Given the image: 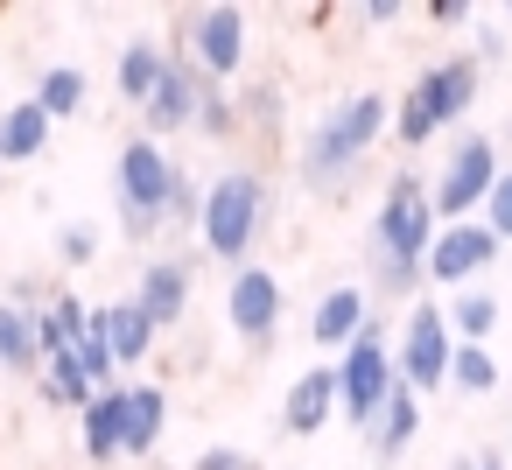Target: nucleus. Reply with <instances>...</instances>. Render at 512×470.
<instances>
[{
    "mask_svg": "<svg viewBox=\"0 0 512 470\" xmlns=\"http://www.w3.org/2000/svg\"><path fill=\"white\" fill-rule=\"evenodd\" d=\"M43 400H50V407H78V414L99 400V386L85 379L78 351H57V358H43Z\"/></svg>",
    "mask_w": 512,
    "mask_h": 470,
    "instance_id": "b1692460",
    "label": "nucleus"
},
{
    "mask_svg": "<svg viewBox=\"0 0 512 470\" xmlns=\"http://www.w3.org/2000/svg\"><path fill=\"white\" fill-rule=\"evenodd\" d=\"M449 358H456V330H449V316L428 309V302H414L407 323H400V351H393L400 379H407L414 393H435V386H449Z\"/></svg>",
    "mask_w": 512,
    "mask_h": 470,
    "instance_id": "0eeeda50",
    "label": "nucleus"
},
{
    "mask_svg": "<svg viewBox=\"0 0 512 470\" xmlns=\"http://www.w3.org/2000/svg\"><path fill=\"white\" fill-rule=\"evenodd\" d=\"M498 316H505V302L484 295V288H463V295L449 302V330H456V344H491Z\"/></svg>",
    "mask_w": 512,
    "mask_h": 470,
    "instance_id": "393cba45",
    "label": "nucleus"
},
{
    "mask_svg": "<svg viewBox=\"0 0 512 470\" xmlns=\"http://www.w3.org/2000/svg\"><path fill=\"white\" fill-rule=\"evenodd\" d=\"M477 78H484V64H477V57H442V64H428V71L414 78V92H421V106H428L435 134H442V127H456V120L477 106Z\"/></svg>",
    "mask_w": 512,
    "mask_h": 470,
    "instance_id": "f8f14e48",
    "label": "nucleus"
},
{
    "mask_svg": "<svg viewBox=\"0 0 512 470\" xmlns=\"http://www.w3.org/2000/svg\"><path fill=\"white\" fill-rule=\"evenodd\" d=\"M498 141L491 134H463L456 148H449V162H442V176L428 183V204H435V218L442 225H463V218H477L484 211V197L498 190Z\"/></svg>",
    "mask_w": 512,
    "mask_h": 470,
    "instance_id": "39448f33",
    "label": "nucleus"
},
{
    "mask_svg": "<svg viewBox=\"0 0 512 470\" xmlns=\"http://www.w3.org/2000/svg\"><path fill=\"white\" fill-rule=\"evenodd\" d=\"M211 85H225V78H239V64H246V8H197L190 22H183V43H176Z\"/></svg>",
    "mask_w": 512,
    "mask_h": 470,
    "instance_id": "6e6552de",
    "label": "nucleus"
},
{
    "mask_svg": "<svg viewBox=\"0 0 512 470\" xmlns=\"http://www.w3.org/2000/svg\"><path fill=\"white\" fill-rule=\"evenodd\" d=\"M246 120H253V127H274V120H281V92H274V85H246V99H239V127H246Z\"/></svg>",
    "mask_w": 512,
    "mask_h": 470,
    "instance_id": "473e14b6",
    "label": "nucleus"
},
{
    "mask_svg": "<svg viewBox=\"0 0 512 470\" xmlns=\"http://www.w3.org/2000/svg\"><path fill=\"white\" fill-rule=\"evenodd\" d=\"M435 29H456V22H470V0H428V8H421Z\"/></svg>",
    "mask_w": 512,
    "mask_h": 470,
    "instance_id": "c9c22d12",
    "label": "nucleus"
},
{
    "mask_svg": "<svg viewBox=\"0 0 512 470\" xmlns=\"http://www.w3.org/2000/svg\"><path fill=\"white\" fill-rule=\"evenodd\" d=\"M204 71L183 57V50H169V78L155 85V99L141 106V120H148V141H162V134H183V127H197V106H204Z\"/></svg>",
    "mask_w": 512,
    "mask_h": 470,
    "instance_id": "9b49d317",
    "label": "nucleus"
},
{
    "mask_svg": "<svg viewBox=\"0 0 512 470\" xmlns=\"http://www.w3.org/2000/svg\"><path fill=\"white\" fill-rule=\"evenodd\" d=\"M449 470H505V449H477V456H456Z\"/></svg>",
    "mask_w": 512,
    "mask_h": 470,
    "instance_id": "e433bc0d",
    "label": "nucleus"
},
{
    "mask_svg": "<svg viewBox=\"0 0 512 470\" xmlns=\"http://www.w3.org/2000/svg\"><path fill=\"white\" fill-rule=\"evenodd\" d=\"M78 442H85V456H92V463L127 456V386H106V393L78 414Z\"/></svg>",
    "mask_w": 512,
    "mask_h": 470,
    "instance_id": "a211bd4d",
    "label": "nucleus"
},
{
    "mask_svg": "<svg viewBox=\"0 0 512 470\" xmlns=\"http://www.w3.org/2000/svg\"><path fill=\"white\" fill-rule=\"evenodd\" d=\"M281 309H288V288L274 267H239L232 288H225V323L246 337V344H267L281 330Z\"/></svg>",
    "mask_w": 512,
    "mask_h": 470,
    "instance_id": "9d476101",
    "label": "nucleus"
},
{
    "mask_svg": "<svg viewBox=\"0 0 512 470\" xmlns=\"http://www.w3.org/2000/svg\"><path fill=\"white\" fill-rule=\"evenodd\" d=\"M400 15H407L400 0H365V22H379V29H386V22H400Z\"/></svg>",
    "mask_w": 512,
    "mask_h": 470,
    "instance_id": "4c0bfd02",
    "label": "nucleus"
},
{
    "mask_svg": "<svg viewBox=\"0 0 512 470\" xmlns=\"http://www.w3.org/2000/svg\"><path fill=\"white\" fill-rule=\"evenodd\" d=\"M428 246H435V204H428V183L414 169H400L386 190H379V211H372V281L379 295H414L428 281Z\"/></svg>",
    "mask_w": 512,
    "mask_h": 470,
    "instance_id": "f257e3e1",
    "label": "nucleus"
},
{
    "mask_svg": "<svg viewBox=\"0 0 512 470\" xmlns=\"http://www.w3.org/2000/svg\"><path fill=\"white\" fill-rule=\"evenodd\" d=\"M505 141H512V134H505Z\"/></svg>",
    "mask_w": 512,
    "mask_h": 470,
    "instance_id": "79ce46f5",
    "label": "nucleus"
},
{
    "mask_svg": "<svg viewBox=\"0 0 512 470\" xmlns=\"http://www.w3.org/2000/svg\"><path fill=\"white\" fill-rule=\"evenodd\" d=\"M197 470H260V463H253L246 449H225V442H218V449H204V456H197Z\"/></svg>",
    "mask_w": 512,
    "mask_h": 470,
    "instance_id": "f704fd0d",
    "label": "nucleus"
},
{
    "mask_svg": "<svg viewBox=\"0 0 512 470\" xmlns=\"http://www.w3.org/2000/svg\"><path fill=\"white\" fill-rule=\"evenodd\" d=\"M379 134H386V99H379V92L337 99V106L316 120V134L302 141V183H309L316 197H344Z\"/></svg>",
    "mask_w": 512,
    "mask_h": 470,
    "instance_id": "f03ea898",
    "label": "nucleus"
},
{
    "mask_svg": "<svg viewBox=\"0 0 512 470\" xmlns=\"http://www.w3.org/2000/svg\"><path fill=\"white\" fill-rule=\"evenodd\" d=\"M0 365H8V372H43L36 309H22V302H0Z\"/></svg>",
    "mask_w": 512,
    "mask_h": 470,
    "instance_id": "4be33fe9",
    "label": "nucleus"
},
{
    "mask_svg": "<svg viewBox=\"0 0 512 470\" xmlns=\"http://www.w3.org/2000/svg\"><path fill=\"white\" fill-rule=\"evenodd\" d=\"M190 288H197V267H190V260H176V253H162V260H148V267H141L134 302L148 309V323H155V330H169V323H183Z\"/></svg>",
    "mask_w": 512,
    "mask_h": 470,
    "instance_id": "ddd939ff",
    "label": "nucleus"
},
{
    "mask_svg": "<svg viewBox=\"0 0 512 470\" xmlns=\"http://www.w3.org/2000/svg\"><path fill=\"white\" fill-rule=\"evenodd\" d=\"M57 260L64 267H92L99 260V225H64L57 232Z\"/></svg>",
    "mask_w": 512,
    "mask_h": 470,
    "instance_id": "7c9ffc66",
    "label": "nucleus"
},
{
    "mask_svg": "<svg viewBox=\"0 0 512 470\" xmlns=\"http://www.w3.org/2000/svg\"><path fill=\"white\" fill-rule=\"evenodd\" d=\"M505 463H512V435H505Z\"/></svg>",
    "mask_w": 512,
    "mask_h": 470,
    "instance_id": "a19ab883",
    "label": "nucleus"
},
{
    "mask_svg": "<svg viewBox=\"0 0 512 470\" xmlns=\"http://www.w3.org/2000/svg\"><path fill=\"white\" fill-rule=\"evenodd\" d=\"M414 435H421V393L400 379L393 393H386V407L372 414V428H365V442H372V456L379 463H400L407 449H414Z\"/></svg>",
    "mask_w": 512,
    "mask_h": 470,
    "instance_id": "dca6fc26",
    "label": "nucleus"
},
{
    "mask_svg": "<svg viewBox=\"0 0 512 470\" xmlns=\"http://www.w3.org/2000/svg\"><path fill=\"white\" fill-rule=\"evenodd\" d=\"M393 386H400V365H393L386 330L372 323L351 351H337V414H344L351 428H372V414L386 407Z\"/></svg>",
    "mask_w": 512,
    "mask_h": 470,
    "instance_id": "423d86ee",
    "label": "nucleus"
},
{
    "mask_svg": "<svg viewBox=\"0 0 512 470\" xmlns=\"http://www.w3.org/2000/svg\"><path fill=\"white\" fill-rule=\"evenodd\" d=\"M393 141H400V148H428V141H435V120H428V106H421L414 85H407L400 106H393Z\"/></svg>",
    "mask_w": 512,
    "mask_h": 470,
    "instance_id": "cd10ccee",
    "label": "nucleus"
},
{
    "mask_svg": "<svg viewBox=\"0 0 512 470\" xmlns=\"http://www.w3.org/2000/svg\"><path fill=\"white\" fill-rule=\"evenodd\" d=\"M36 337H43V358L78 351V344L92 337V302H78V295H50V302L36 309Z\"/></svg>",
    "mask_w": 512,
    "mask_h": 470,
    "instance_id": "aec40b11",
    "label": "nucleus"
},
{
    "mask_svg": "<svg viewBox=\"0 0 512 470\" xmlns=\"http://www.w3.org/2000/svg\"><path fill=\"white\" fill-rule=\"evenodd\" d=\"M78 365H85V379H92V386H99V393H106V386H113V372H120V358H113V344H106V337H99V323H92V337H85V344H78Z\"/></svg>",
    "mask_w": 512,
    "mask_h": 470,
    "instance_id": "c756f323",
    "label": "nucleus"
},
{
    "mask_svg": "<svg viewBox=\"0 0 512 470\" xmlns=\"http://www.w3.org/2000/svg\"><path fill=\"white\" fill-rule=\"evenodd\" d=\"M50 134H57V120H50L36 99L8 106V113H0V162H36V155L50 148Z\"/></svg>",
    "mask_w": 512,
    "mask_h": 470,
    "instance_id": "412c9836",
    "label": "nucleus"
},
{
    "mask_svg": "<svg viewBox=\"0 0 512 470\" xmlns=\"http://www.w3.org/2000/svg\"><path fill=\"white\" fill-rule=\"evenodd\" d=\"M169 428V393L162 386H127V456H155Z\"/></svg>",
    "mask_w": 512,
    "mask_h": 470,
    "instance_id": "5701e85b",
    "label": "nucleus"
},
{
    "mask_svg": "<svg viewBox=\"0 0 512 470\" xmlns=\"http://www.w3.org/2000/svg\"><path fill=\"white\" fill-rule=\"evenodd\" d=\"M505 36H512V0H505Z\"/></svg>",
    "mask_w": 512,
    "mask_h": 470,
    "instance_id": "ea45409f",
    "label": "nucleus"
},
{
    "mask_svg": "<svg viewBox=\"0 0 512 470\" xmlns=\"http://www.w3.org/2000/svg\"><path fill=\"white\" fill-rule=\"evenodd\" d=\"M498 50H505V29H484V36H477V64H484V57H498Z\"/></svg>",
    "mask_w": 512,
    "mask_h": 470,
    "instance_id": "58836bf2",
    "label": "nucleus"
},
{
    "mask_svg": "<svg viewBox=\"0 0 512 470\" xmlns=\"http://www.w3.org/2000/svg\"><path fill=\"white\" fill-rule=\"evenodd\" d=\"M372 330V302H365V288H330L323 302H316V316H309V337L323 344V351H351L358 337Z\"/></svg>",
    "mask_w": 512,
    "mask_h": 470,
    "instance_id": "2eb2a0df",
    "label": "nucleus"
},
{
    "mask_svg": "<svg viewBox=\"0 0 512 470\" xmlns=\"http://www.w3.org/2000/svg\"><path fill=\"white\" fill-rule=\"evenodd\" d=\"M36 106H43L50 120L85 113V71H78V64H50V71L36 78Z\"/></svg>",
    "mask_w": 512,
    "mask_h": 470,
    "instance_id": "a878e982",
    "label": "nucleus"
},
{
    "mask_svg": "<svg viewBox=\"0 0 512 470\" xmlns=\"http://www.w3.org/2000/svg\"><path fill=\"white\" fill-rule=\"evenodd\" d=\"M92 323H99V337L113 344V358L120 365H141L148 351H155V323H148V309L134 302V295H120V302H106V309H92Z\"/></svg>",
    "mask_w": 512,
    "mask_h": 470,
    "instance_id": "f3484780",
    "label": "nucleus"
},
{
    "mask_svg": "<svg viewBox=\"0 0 512 470\" xmlns=\"http://www.w3.org/2000/svg\"><path fill=\"white\" fill-rule=\"evenodd\" d=\"M197 134H204V141H225V134H239V99H225V85H204Z\"/></svg>",
    "mask_w": 512,
    "mask_h": 470,
    "instance_id": "c85d7f7f",
    "label": "nucleus"
},
{
    "mask_svg": "<svg viewBox=\"0 0 512 470\" xmlns=\"http://www.w3.org/2000/svg\"><path fill=\"white\" fill-rule=\"evenodd\" d=\"M267 176L260 169H225L211 190H204V218H197V239L211 260H225L232 274L253 267V246L267 232Z\"/></svg>",
    "mask_w": 512,
    "mask_h": 470,
    "instance_id": "7ed1b4c3",
    "label": "nucleus"
},
{
    "mask_svg": "<svg viewBox=\"0 0 512 470\" xmlns=\"http://www.w3.org/2000/svg\"><path fill=\"white\" fill-rule=\"evenodd\" d=\"M169 78V50L155 43V36H141V43H127L120 50V71H113V85H120V99L141 113L148 99H155V85Z\"/></svg>",
    "mask_w": 512,
    "mask_h": 470,
    "instance_id": "6ab92c4d",
    "label": "nucleus"
},
{
    "mask_svg": "<svg viewBox=\"0 0 512 470\" xmlns=\"http://www.w3.org/2000/svg\"><path fill=\"white\" fill-rule=\"evenodd\" d=\"M498 253H505V239H498L484 218L442 225V232H435V246H428V281H435V288H463V281H477Z\"/></svg>",
    "mask_w": 512,
    "mask_h": 470,
    "instance_id": "1a4fd4ad",
    "label": "nucleus"
},
{
    "mask_svg": "<svg viewBox=\"0 0 512 470\" xmlns=\"http://www.w3.org/2000/svg\"><path fill=\"white\" fill-rule=\"evenodd\" d=\"M197 218H204V190H197V176L183 169L176 190H169V232H176V225H197Z\"/></svg>",
    "mask_w": 512,
    "mask_h": 470,
    "instance_id": "2f4dec72",
    "label": "nucleus"
},
{
    "mask_svg": "<svg viewBox=\"0 0 512 470\" xmlns=\"http://www.w3.org/2000/svg\"><path fill=\"white\" fill-rule=\"evenodd\" d=\"M176 176H183V162H169L162 141L141 134V141L120 148V162H113V197H120L127 239H155V232L169 225V190H176Z\"/></svg>",
    "mask_w": 512,
    "mask_h": 470,
    "instance_id": "20e7f679",
    "label": "nucleus"
},
{
    "mask_svg": "<svg viewBox=\"0 0 512 470\" xmlns=\"http://www.w3.org/2000/svg\"><path fill=\"white\" fill-rule=\"evenodd\" d=\"M484 225H491V232L512 246V169H505V176H498V190L484 197Z\"/></svg>",
    "mask_w": 512,
    "mask_h": 470,
    "instance_id": "72a5a7b5",
    "label": "nucleus"
},
{
    "mask_svg": "<svg viewBox=\"0 0 512 470\" xmlns=\"http://www.w3.org/2000/svg\"><path fill=\"white\" fill-rule=\"evenodd\" d=\"M498 379H505V365L491 358V344H456V358H449L456 393H498Z\"/></svg>",
    "mask_w": 512,
    "mask_h": 470,
    "instance_id": "bb28decb",
    "label": "nucleus"
},
{
    "mask_svg": "<svg viewBox=\"0 0 512 470\" xmlns=\"http://www.w3.org/2000/svg\"><path fill=\"white\" fill-rule=\"evenodd\" d=\"M330 421H337V365H309L281 393V428L288 435H323Z\"/></svg>",
    "mask_w": 512,
    "mask_h": 470,
    "instance_id": "4468645a",
    "label": "nucleus"
}]
</instances>
